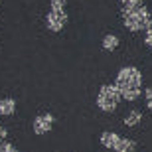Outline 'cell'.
I'll list each match as a JSON object with an SVG mask.
<instances>
[{"label":"cell","mask_w":152,"mask_h":152,"mask_svg":"<svg viewBox=\"0 0 152 152\" xmlns=\"http://www.w3.org/2000/svg\"><path fill=\"white\" fill-rule=\"evenodd\" d=\"M115 85L118 87L123 99L126 101H136L142 93V71L134 65H126V67L118 69Z\"/></svg>","instance_id":"6da1fadb"},{"label":"cell","mask_w":152,"mask_h":152,"mask_svg":"<svg viewBox=\"0 0 152 152\" xmlns=\"http://www.w3.org/2000/svg\"><path fill=\"white\" fill-rule=\"evenodd\" d=\"M121 18H123V24L126 30H130V32H144V28L148 26L152 16L140 0V2H126L123 6Z\"/></svg>","instance_id":"7a4b0ae2"},{"label":"cell","mask_w":152,"mask_h":152,"mask_svg":"<svg viewBox=\"0 0 152 152\" xmlns=\"http://www.w3.org/2000/svg\"><path fill=\"white\" fill-rule=\"evenodd\" d=\"M123 95H121V91H118L117 85H103L99 93H97V107L101 109L103 113H113L115 109L118 107V103H121Z\"/></svg>","instance_id":"3957f363"},{"label":"cell","mask_w":152,"mask_h":152,"mask_svg":"<svg viewBox=\"0 0 152 152\" xmlns=\"http://www.w3.org/2000/svg\"><path fill=\"white\" fill-rule=\"evenodd\" d=\"M67 24V12L65 8H50L45 16V28L50 32H61Z\"/></svg>","instance_id":"277c9868"},{"label":"cell","mask_w":152,"mask_h":152,"mask_svg":"<svg viewBox=\"0 0 152 152\" xmlns=\"http://www.w3.org/2000/svg\"><path fill=\"white\" fill-rule=\"evenodd\" d=\"M53 123H56V117L53 115L42 113L32 121V130H34V134H48L51 130V126H53Z\"/></svg>","instance_id":"5b68a950"},{"label":"cell","mask_w":152,"mask_h":152,"mask_svg":"<svg viewBox=\"0 0 152 152\" xmlns=\"http://www.w3.org/2000/svg\"><path fill=\"white\" fill-rule=\"evenodd\" d=\"M118 138L121 136L117 134V132H113V130H105V132H101V144L105 148H109V150H113L115 146H117V142H118Z\"/></svg>","instance_id":"8992f818"},{"label":"cell","mask_w":152,"mask_h":152,"mask_svg":"<svg viewBox=\"0 0 152 152\" xmlns=\"http://www.w3.org/2000/svg\"><path fill=\"white\" fill-rule=\"evenodd\" d=\"M14 113H16V101H14L12 97L0 99V115H2V117H12Z\"/></svg>","instance_id":"52a82bcc"},{"label":"cell","mask_w":152,"mask_h":152,"mask_svg":"<svg viewBox=\"0 0 152 152\" xmlns=\"http://www.w3.org/2000/svg\"><path fill=\"white\" fill-rule=\"evenodd\" d=\"M134 148H136V142L134 140H130V138H118V142H117V146L113 148V152H134Z\"/></svg>","instance_id":"ba28073f"},{"label":"cell","mask_w":152,"mask_h":152,"mask_svg":"<svg viewBox=\"0 0 152 152\" xmlns=\"http://www.w3.org/2000/svg\"><path fill=\"white\" fill-rule=\"evenodd\" d=\"M118 48V38L115 34H107L103 38V50L105 51H115Z\"/></svg>","instance_id":"9c48e42d"},{"label":"cell","mask_w":152,"mask_h":152,"mask_svg":"<svg viewBox=\"0 0 152 152\" xmlns=\"http://www.w3.org/2000/svg\"><path fill=\"white\" fill-rule=\"evenodd\" d=\"M140 121H142V113L140 111H130V113L124 117V124H126V126H136Z\"/></svg>","instance_id":"30bf717a"},{"label":"cell","mask_w":152,"mask_h":152,"mask_svg":"<svg viewBox=\"0 0 152 152\" xmlns=\"http://www.w3.org/2000/svg\"><path fill=\"white\" fill-rule=\"evenodd\" d=\"M144 42H146L148 48H152V18H150V22H148V26L144 28Z\"/></svg>","instance_id":"8fae6325"},{"label":"cell","mask_w":152,"mask_h":152,"mask_svg":"<svg viewBox=\"0 0 152 152\" xmlns=\"http://www.w3.org/2000/svg\"><path fill=\"white\" fill-rule=\"evenodd\" d=\"M0 152H20L14 144H10V142H0Z\"/></svg>","instance_id":"7c38bea8"},{"label":"cell","mask_w":152,"mask_h":152,"mask_svg":"<svg viewBox=\"0 0 152 152\" xmlns=\"http://www.w3.org/2000/svg\"><path fill=\"white\" fill-rule=\"evenodd\" d=\"M144 103H146V107L152 111V87H148V89L144 91Z\"/></svg>","instance_id":"4fadbf2b"},{"label":"cell","mask_w":152,"mask_h":152,"mask_svg":"<svg viewBox=\"0 0 152 152\" xmlns=\"http://www.w3.org/2000/svg\"><path fill=\"white\" fill-rule=\"evenodd\" d=\"M65 2L67 0H50V6L51 8H65Z\"/></svg>","instance_id":"5bb4252c"},{"label":"cell","mask_w":152,"mask_h":152,"mask_svg":"<svg viewBox=\"0 0 152 152\" xmlns=\"http://www.w3.org/2000/svg\"><path fill=\"white\" fill-rule=\"evenodd\" d=\"M6 136H8V130H6L4 126H0V142H4Z\"/></svg>","instance_id":"9a60e30c"},{"label":"cell","mask_w":152,"mask_h":152,"mask_svg":"<svg viewBox=\"0 0 152 152\" xmlns=\"http://www.w3.org/2000/svg\"><path fill=\"white\" fill-rule=\"evenodd\" d=\"M123 4H126V2H140V0H121Z\"/></svg>","instance_id":"2e32d148"}]
</instances>
